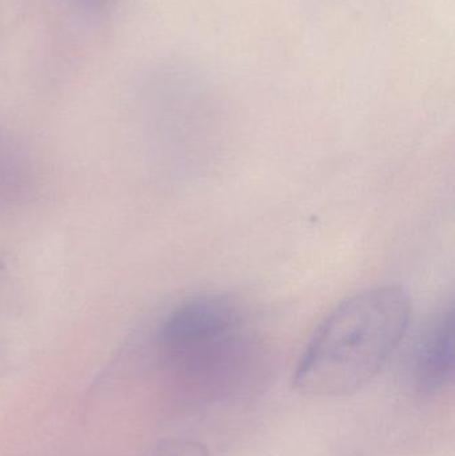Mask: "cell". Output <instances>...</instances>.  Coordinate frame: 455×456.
Segmentation results:
<instances>
[{
  "label": "cell",
  "instance_id": "obj_3",
  "mask_svg": "<svg viewBox=\"0 0 455 456\" xmlns=\"http://www.w3.org/2000/svg\"><path fill=\"white\" fill-rule=\"evenodd\" d=\"M408 372L422 393H437L453 382V305L435 313L425 324L409 350Z\"/></svg>",
  "mask_w": 455,
  "mask_h": 456
},
{
  "label": "cell",
  "instance_id": "obj_5",
  "mask_svg": "<svg viewBox=\"0 0 455 456\" xmlns=\"http://www.w3.org/2000/svg\"><path fill=\"white\" fill-rule=\"evenodd\" d=\"M142 456H210L207 447L191 439H165Z\"/></svg>",
  "mask_w": 455,
  "mask_h": 456
},
{
  "label": "cell",
  "instance_id": "obj_1",
  "mask_svg": "<svg viewBox=\"0 0 455 456\" xmlns=\"http://www.w3.org/2000/svg\"><path fill=\"white\" fill-rule=\"evenodd\" d=\"M409 295L398 286L366 289L337 305L305 350L294 387L312 399L353 395L397 351L410 323Z\"/></svg>",
  "mask_w": 455,
  "mask_h": 456
},
{
  "label": "cell",
  "instance_id": "obj_7",
  "mask_svg": "<svg viewBox=\"0 0 455 456\" xmlns=\"http://www.w3.org/2000/svg\"><path fill=\"white\" fill-rule=\"evenodd\" d=\"M3 273H4V268H3L2 263H0V278H2Z\"/></svg>",
  "mask_w": 455,
  "mask_h": 456
},
{
  "label": "cell",
  "instance_id": "obj_4",
  "mask_svg": "<svg viewBox=\"0 0 455 456\" xmlns=\"http://www.w3.org/2000/svg\"><path fill=\"white\" fill-rule=\"evenodd\" d=\"M34 167L27 152L7 136L0 135V210L28 197L34 187Z\"/></svg>",
  "mask_w": 455,
  "mask_h": 456
},
{
  "label": "cell",
  "instance_id": "obj_2",
  "mask_svg": "<svg viewBox=\"0 0 455 456\" xmlns=\"http://www.w3.org/2000/svg\"><path fill=\"white\" fill-rule=\"evenodd\" d=\"M242 308L226 295L205 294L176 305L160 324L158 353L179 379L205 382L232 374L253 356Z\"/></svg>",
  "mask_w": 455,
  "mask_h": 456
},
{
  "label": "cell",
  "instance_id": "obj_6",
  "mask_svg": "<svg viewBox=\"0 0 455 456\" xmlns=\"http://www.w3.org/2000/svg\"><path fill=\"white\" fill-rule=\"evenodd\" d=\"M83 2H87V4L99 5L102 0H83Z\"/></svg>",
  "mask_w": 455,
  "mask_h": 456
}]
</instances>
